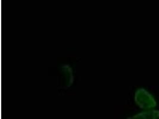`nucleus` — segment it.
I'll use <instances>...</instances> for the list:
<instances>
[{"label":"nucleus","mask_w":159,"mask_h":119,"mask_svg":"<svg viewBox=\"0 0 159 119\" xmlns=\"http://www.w3.org/2000/svg\"><path fill=\"white\" fill-rule=\"evenodd\" d=\"M136 101L141 108L145 110H150L157 105L152 95L144 89H139L137 92Z\"/></svg>","instance_id":"f257e3e1"},{"label":"nucleus","mask_w":159,"mask_h":119,"mask_svg":"<svg viewBox=\"0 0 159 119\" xmlns=\"http://www.w3.org/2000/svg\"><path fill=\"white\" fill-rule=\"evenodd\" d=\"M136 118L140 119H158L159 118V110H151L139 114Z\"/></svg>","instance_id":"f03ea898"}]
</instances>
